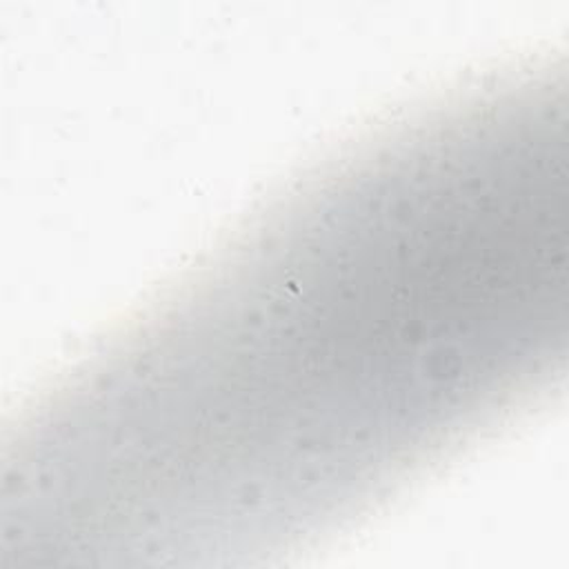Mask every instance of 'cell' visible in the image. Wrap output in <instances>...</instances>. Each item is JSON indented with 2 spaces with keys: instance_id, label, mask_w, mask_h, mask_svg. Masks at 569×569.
I'll list each match as a JSON object with an SVG mask.
<instances>
[{
  "instance_id": "6da1fadb",
  "label": "cell",
  "mask_w": 569,
  "mask_h": 569,
  "mask_svg": "<svg viewBox=\"0 0 569 569\" xmlns=\"http://www.w3.org/2000/svg\"><path fill=\"white\" fill-rule=\"evenodd\" d=\"M553 318L516 211L445 151L382 129L113 336L111 416L153 500L253 562L542 398Z\"/></svg>"
}]
</instances>
